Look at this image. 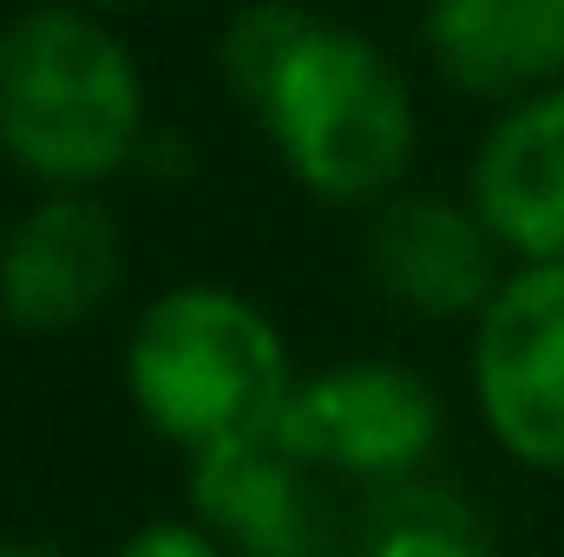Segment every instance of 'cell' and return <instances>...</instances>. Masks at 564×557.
<instances>
[{
    "label": "cell",
    "instance_id": "6da1fadb",
    "mask_svg": "<svg viewBox=\"0 0 564 557\" xmlns=\"http://www.w3.org/2000/svg\"><path fill=\"white\" fill-rule=\"evenodd\" d=\"M224 66L308 190L355 204L401 177L414 106L368 40L295 7H250L224 40Z\"/></svg>",
    "mask_w": 564,
    "mask_h": 557
},
{
    "label": "cell",
    "instance_id": "7a4b0ae2",
    "mask_svg": "<svg viewBox=\"0 0 564 557\" xmlns=\"http://www.w3.org/2000/svg\"><path fill=\"white\" fill-rule=\"evenodd\" d=\"M197 505L243 557H368L408 499L295 387L276 414L197 452Z\"/></svg>",
    "mask_w": 564,
    "mask_h": 557
},
{
    "label": "cell",
    "instance_id": "3957f363",
    "mask_svg": "<svg viewBox=\"0 0 564 557\" xmlns=\"http://www.w3.org/2000/svg\"><path fill=\"white\" fill-rule=\"evenodd\" d=\"M139 66L73 7L0 33V144L46 184H93L139 144Z\"/></svg>",
    "mask_w": 564,
    "mask_h": 557
},
{
    "label": "cell",
    "instance_id": "277c9868",
    "mask_svg": "<svg viewBox=\"0 0 564 557\" xmlns=\"http://www.w3.org/2000/svg\"><path fill=\"white\" fill-rule=\"evenodd\" d=\"M132 394L164 439L210 452L263 426L295 387L276 328L250 302L230 288H177L144 308L132 335Z\"/></svg>",
    "mask_w": 564,
    "mask_h": 557
},
{
    "label": "cell",
    "instance_id": "5b68a950",
    "mask_svg": "<svg viewBox=\"0 0 564 557\" xmlns=\"http://www.w3.org/2000/svg\"><path fill=\"white\" fill-rule=\"evenodd\" d=\"M473 381L506 452L564 472V263H532L486 302Z\"/></svg>",
    "mask_w": 564,
    "mask_h": 557
},
{
    "label": "cell",
    "instance_id": "8992f818",
    "mask_svg": "<svg viewBox=\"0 0 564 557\" xmlns=\"http://www.w3.org/2000/svg\"><path fill=\"white\" fill-rule=\"evenodd\" d=\"M119 270V223L86 197H53L33 217H20L0 243V308L20 328H66L106 308Z\"/></svg>",
    "mask_w": 564,
    "mask_h": 557
},
{
    "label": "cell",
    "instance_id": "52a82bcc",
    "mask_svg": "<svg viewBox=\"0 0 564 557\" xmlns=\"http://www.w3.org/2000/svg\"><path fill=\"white\" fill-rule=\"evenodd\" d=\"M479 223L532 263H564V86L525 99L473 164Z\"/></svg>",
    "mask_w": 564,
    "mask_h": 557
},
{
    "label": "cell",
    "instance_id": "ba28073f",
    "mask_svg": "<svg viewBox=\"0 0 564 557\" xmlns=\"http://www.w3.org/2000/svg\"><path fill=\"white\" fill-rule=\"evenodd\" d=\"M433 59L479 99H512L564 73V0H433Z\"/></svg>",
    "mask_w": 564,
    "mask_h": 557
},
{
    "label": "cell",
    "instance_id": "9c48e42d",
    "mask_svg": "<svg viewBox=\"0 0 564 557\" xmlns=\"http://www.w3.org/2000/svg\"><path fill=\"white\" fill-rule=\"evenodd\" d=\"M375 270L381 282L426 315H459L492 302V230L453 204L408 197L375 230Z\"/></svg>",
    "mask_w": 564,
    "mask_h": 557
},
{
    "label": "cell",
    "instance_id": "30bf717a",
    "mask_svg": "<svg viewBox=\"0 0 564 557\" xmlns=\"http://www.w3.org/2000/svg\"><path fill=\"white\" fill-rule=\"evenodd\" d=\"M315 401V414L328 419L375 472L408 479L433 446L440 407L426 394V381H414L408 368H341L302 387Z\"/></svg>",
    "mask_w": 564,
    "mask_h": 557
},
{
    "label": "cell",
    "instance_id": "8fae6325",
    "mask_svg": "<svg viewBox=\"0 0 564 557\" xmlns=\"http://www.w3.org/2000/svg\"><path fill=\"white\" fill-rule=\"evenodd\" d=\"M368 557H479V545H473L466 518L453 505H440V492H408Z\"/></svg>",
    "mask_w": 564,
    "mask_h": 557
},
{
    "label": "cell",
    "instance_id": "7c38bea8",
    "mask_svg": "<svg viewBox=\"0 0 564 557\" xmlns=\"http://www.w3.org/2000/svg\"><path fill=\"white\" fill-rule=\"evenodd\" d=\"M119 557H224V551H217V538H204V532H184V525H151V532H139V538H132Z\"/></svg>",
    "mask_w": 564,
    "mask_h": 557
},
{
    "label": "cell",
    "instance_id": "4fadbf2b",
    "mask_svg": "<svg viewBox=\"0 0 564 557\" xmlns=\"http://www.w3.org/2000/svg\"><path fill=\"white\" fill-rule=\"evenodd\" d=\"M0 557H59L53 545H0Z\"/></svg>",
    "mask_w": 564,
    "mask_h": 557
}]
</instances>
